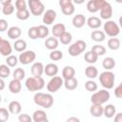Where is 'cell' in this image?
I'll return each mask as SVG.
<instances>
[{"instance_id": "1", "label": "cell", "mask_w": 122, "mask_h": 122, "mask_svg": "<svg viewBox=\"0 0 122 122\" xmlns=\"http://www.w3.org/2000/svg\"><path fill=\"white\" fill-rule=\"evenodd\" d=\"M33 101L37 106L44 109H50L53 105V97L50 93L36 92L33 96Z\"/></svg>"}, {"instance_id": "2", "label": "cell", "mask_w": 122, "mask_h": 122, "mask_svg": "<svg viewBox=\"0 0 122 122\" xmlns=\"http://www.w3.org/2000/svg\"><path fill=\"white\" fill-rule=\"evenodd\" d=\"M25 86L30 92H38L45 87V80L42 77H28L25 82Z\"/></svg>"}, {"instance_id": "3", "label": "cell", "mask_w": 122, "mask_h": 122, "mask_svg": "<svg viewBox=\"0 0 122 122\" xmlns=\"http://www.w3.org/2000/svg\"><path fill=\"white\" fill-rule=\"evenodd\" d=\"M114 80H115L114 74L111 71H105L101 72L99 75L100 84L102 85L103 88H105V90L112 89L114 86Z\"/></svg>"}, {"instance_id": "4", "label": "cell", "mask_w": 122, "mask_h": 122, "mask_svg": "<svg viewBox=\"0 0 122 122\" xmlns=\"http://www.w3.org/2000/svg\"><path fill=\"white\" fill-rule=\"evenodd\" d=\"M110 97H111V94L108 92V90L103 89V90H99L98 92H95L92 95L91 101L94 105H103L110 99Z\"/></svg>"}, {"instance_id": "5", "label": "cell", "mask_w": 122, "mask_h": 122, "mask_svg": "<svg viewBox=\"0 0 122 122\" xmlns=\"http://www.w3.org/2000/svg\"><path fill=\"white\" fill-rule=\"evenodd\" d=\"M28 5L30 13L34 16L42 15L45 12V6L40 0H29Z\"/></svg>"}, {"instance_id": "6", "label": "cell", "mask_w": 122, "mask_h": 122, "mask_svg": "<svg viewBox=\"0 0 122 122\" xmlns=\"http://www.w3.org/2000/svg\"><path fill=\"white\" fill-rule=\"evenodd\" d=\"M86 48H87V44H86L85 41H83V40H77L76 42L72 43L69 47L68 51H69V54L71 56H73L74 57V56L80 55L86 50Z\"/></svg>"}, {"instance_id": "7", "label": "cell", "mask_w": 122, "mask_h": 122, "mask_svg": "<svg viewBox=\"0 0 122 122\" xmlns=\"http://www.w3.org/2000/svg\"><path fill=\"white\" fill-rule=\"evenodd\" d=\"M120 32L119 26L112 20H108L104 24V33L110 37H116Z\"/></svg>"}, {"instance_id": "8", "label": "cell", "mask_w": 122, "mask_h": 122, "mask_svg": "<svg viewBox=\"0 0 122 122\" xmlns=\"http://www.w3.org/2000/svg\"><path fill=\"white\" fill-rule=\"evenodd\" d=\"M64 84V80L60 76H53L47 84V90L50 92H56Z\"/></svg>"}, {"instance_id": "9", "label": "cell", "mask_w": 122, "mask_h": 122, "mask_svg": "<svg viewBox=\"0 0 122 122\" xmlns=\"http://www.w3.org/2000/svg\"><path fill=\"white\" fill-rule=\"evenodd\" d=\"M36 58V53L33 51H25L20 53L18 57V61L23 65H29L32 63Z\"/></svg>"}, {"instance_id": "10", "label": "cell", "mask_w": 122, "mask_h": 122, "mask_svg": "<svg viewBox=\"0 0 122 122\" xmlns=\"http://www.w3.org/2000/svg\"><path fill=\"white\" fill-rule=\"evenodd\" d=\"M59 6L61 7V11L65 15H71L74 12V6L71 0H60Z\"/></svg>"}, {"instance_id": "11", "label": "cell", "mask_w": 122, "mask_h": 122, "mask_svg": "<svg viewBox=\"0 0 122 122\" xmlns=\"http://www.w3.org/2000/svg\"><path fill=\"white\" fill-rule=\"evenodd\" d=\"M105 2H106L105 0H90L87 3V10H88V11L94 13V12L100 10V9L103 7Z\"/></svg>"}, {"instance_id": "12", "label": "cell", "mask_w": 122, "mask_h": 122, "mask_svg": "<svg viewBox=\"0 0 122 122\" xmlns=\"http://www.w3.org/2000/svg\"><path fill=\"white\" fill-rule=\"evenodd\" d=\"M100 18L101 19H105V20H110L111 17L112 16V8L111 6V4L109 2H105V4L103 5V7L100 9Z\"/></svg>"}, {"instance_id": "13", "label": "cell", "mask_w": 122, "mask_h": 122, "mask_svg": "<svg viewBox=\"0 0 122 122\" xmlns=\"http://www.w3.org/2000/svg\"><path fill=\"white\" fill-rule=\"evenodd\" d=\"M12 52V47L10 45V43L6 40V39H2L0 41V53L3 56H10Z\"/></svg>"}, {"instance_id": "14", "label": "cell", "mask_w": 122, "mask_h": 122, "mask_svg": "<svg viewBox=\"0 0 122 122\" xmlns=\"http://www.w3.org/2000/svg\"><path fill=\"white\" fill-rule=\"evenodd\" d=\"M56 11L50 9V10H47L45 12H44V15H43V23L46 25H51L55 19H56Z\"/></svg>"}, {"instance_id": "15", "label": "cell", "mask_w": 122, "mask_h": 122, "mask_svg": "<svg viewBox=\"0 0 122 122\" xmlns=\"http://www.w3.org/2000/svg\"><path fill=\"white\" fill-rule=\"evenodd\" d=\"M30 71L33 77H42V74L44 73V66L41 62H34L31 65Z\"/></svg>"}, {"instance_id": "16", "label": "cell", "mask_w": 122, "mask_h": 122, "mask_svg": "<svg viewBox=\"0 0 122 122\" xmlns=\"http://www.w3.org/2000/svg\"><path fill=\"white\" fill-rule=\"evenodd\" d=\"M44 73L48 76L53 77L58 73V66L54 63H49L44 67Z\"/></svg>"}, {"instance_id": "17", "label": "cell", "mask_w": 122, "mask_h": 122, "mask_svg": "<svg viewBox=\"0 0 122 122\" xmlns=\"http://www.w3.org/2000/svg\"><path fill=\"white\" fill-rule=\"evenodd\" d=\"M86 24L88 25V27L90 29L92 30H97L101 27L102 25V21L100 18L96 17V16H91L86 20Z\"/></svg>"}, {"instance_id": "18", "label": "cell", "mask_w": 122, "mask_h": 122, "mask_svg": "<svg viewBox=\"0 0 122 122\" xmlns=\"http://www.w3.org/2000/svg\"><path fill=\"white\" fill-rule=\"evenodd\" d=\"M86 20L87 19H86L85 15H83L81 13H78V14H76V15L73 16V18L71 20V23H72V26L74 28L80 29V28H82L86 24Z\"/></svg>"}, {"instance_id": "19", "label": "cell", "mask_w": 122, "mask_h": 122, "mask_svg": "<svg viewBox=\"0 0 122 122\" xmlns=\"http://www.w3.org/2000/svg\"><path fill=\"white\" fill-rule=\"evenodd\" d=\"M65 31H66V27L62 23H57L52 26L51 32H52L53 37H55V38H59Z\"/></svg>"}, {"instance_id": "20", "label": "cell", "mask_w": 122, "mask_h": 122, "mask_svg": "<svg viewBox=\"0 0 122 122\" xmlns=\"http://www.w3.org/2000/svg\"><path fill=\"white\" fill-rule=\"evenodd\" d=\"M21 33H22L21 29L17 26H12L10 29H8V37L10 38V39L17 40L20 37Z\"/></svg>"}, {"instance_id": "21", "label": "cell", "mask_w": 122, "mask_h": 122, "mask_svg": "<svg viewBox=\"0 0 122 122\" xmlns=\"http://www.w3.org/2000/svg\"><path fill=\"white\" fill-rule=\"evenodd\" d=\"M62 77L64 80H68V79H71L73 77H75V70L73 67L71 66H66L64 67L63 71H62Z\"/></svg>"}, {"instance_id": "22", "label": "cell", "mask_w": 122, "mask_h": 122, "mask_svg": "<svg viewBox=\"0 0 122 122\" xmlns=\"http://www.w3.org/2000/svg\"><path fill=\"white\" fill-rule=\"evenodd\" d=\"M22 89V85H21V81L16 80V79H12L10 83H9V90L11 93H19L21 92Z\"/></svg>"}, {"instance_id": "23", "label": "cell", "mask_w": 122, "mask_h": 122, "mask_svg": "<svg viewBox=\"0 0 122 122\" xmlns=\"http://www.w3.org/2000/svg\"><path fill=\"white\" fill-rule=\"evenodd\" d=\"M21 110H22V106L20 104V102L16 101V100H13L11 101L9 106H8V111L10 112V113H12V114H18L21 112Z\"/></svg>"}, {"instance_id": "24", "label": "cell", "mask_w": 122, "mask_h": 122, "mask_svg": "<svg viewBox=\"0 0 122 122\" xmlns=\"http://www.w3.org/2000/svg\"><path fill=\"white\" fill-rule=\"evenodd\" d=\"M58 44H59V42H58L57 38H55V37H53V36L48 37V38L46 39V41H45V47H46L48 50H50V51H54V50H56L57 47H58Z\"/></svg>"}, {"instance_id": "25", "label": "cell", "mask_w": 122, "mask_h": 122, "mask_svg": "<svg viewBox=\"0 0 122 122\" xmlns=\"http://www.w3.org/2000/svg\"><path fill=\"white\" fill-rule=\"evenodd\" d=\"M116 113V109L112 104H108L107 106L103 107V115L107 118H112Z\"/></svg>"}, {"instance_id": "26", "label": "cell", "mask_w": 122, "mask_h": 122, "mask_svg": "<svg viewBox=\"0 0 122 122\" xmlns=\"http://www.w3.org/2000/svg\"><path fill=\"white\" fill-rule=\"evenodd\" d=\"M90 113L93 117H100L103 115V107L102 105H94L92 104L90 108Z\"/></svg>"}, {"instance_id": "27", "label": "cell", "mask_w": 122, "mask_h": 122, "mask_svg": "<svg viewBox=\"0 0 122 122\" xmlns=\"http://www.w3.org/2000/svg\"><path fill=\"white\" fill-rule=\"evenodd\" d=\"M85 74L88 78H90V80H92V79H94L95 77H97L98 71L94 66L90 65L85 69Z\"/></svg>"}, {"instance_id": "28", "label": "cell", "mask_w": 122, "mask_h": 122, "mask_svg": "<svg viewBox=\"0 0 122 122\" xmlns=\"http://www.w3.org/2000/svg\"><path fill=\"white\" fill-rule=\"evenodd\" d=\"M13 49L18 52H23L27 49V42L24 39H17L14 41Z\"/></svg>"}, {"instance_id": "29", "label": "cell", "mask_w": 122, "mask_h": 122, "mask_svg": "<svg viewBox=\"0 0 122 122\" xmlns=\"http://www.w3.org/2000/svg\"><path fill=\"white\" fill-rule=\"evenodd\" d=\"M63 86L69 90V91H73L78 87V81L75 77L71 78V79H68V80H64V84Z\"/></svg>"}, {"instance_id": "30", "label": "cell", "mask_w": 122, "mask_h": 122, "mask_svg": "<svg viewBox=\"0 0 122 122\" xmlns=\"http://www.w3.org/2000/svg\"><path fill=\"white\" fill-rule=\"evenodd\" d=\"M102 67L106 71H111L115 67V60L112 57H106L102 61Z\"/></svg>"}, {"instance_id": "31", "label": "cell", "mask_w": 122, "mask_h": 122, "mask_svg": "<svg viewBox=\"0 0 122 122\" xmlns=\"http://www.w3.org/2000/svg\"><path fill=\"white\" fill-rule=\"evenodd\" d=\"M91 37H92V39L93 41L100 43V42H103V41L105 40L106 34H105L104 31H102V30H93V31L92 32Z\"/></svg>"}, {"instance_id": "32", "label": "cell", "mask_w": 122, "mask_h": 122, "mask_svg": "<svg viewBox=\"0 0 122 122\" xmlns=\"http://www.w3.org/2000/svg\"><path fill=\"white\" fill-rule=\"evenodd\" d=\"M84 59H85V61H86L87 63H89V64H94V63L97 61L98 56H97L92 51H87V52L85 53Z\"/></svg>"}, {"instance_id": "33", "label": "cell", "mask_w": 122, "mask_h": 122, "mask_svg": "<svg viewBox=\"0 0 122 122\" xmlns=\"http://www.w3.org/2000/svg\"><path fill=\"white\" fill-rule=\"evenodd\" d=\"M108 48L112 51H117L120 48V40L115 37L110 38L108 40Z\"/></svg>"}, {"instance_id": "34", "label": "cell", "mask_w": 122, "mask_h": 122, "mask_svg": "<svg viewBox=\"0 0 122 122\" xmlns=\"http://www.w3.org/2000/svg\"><path fill=\"white\" fill-rule=\"evenodd\" d=\"M37 30H38V38H46L50 33L48 27L45 25L37 26Z\"/></svg>"}, {"instance_id": "35", "label": "cell", "mask_w": 122, "mask_h": 122, "mask_svg": "<svg viewBox=\"0 0 122 122\" xmlns=\"http://www.w3.org/2000/svg\"><path fill=\"white\" fill-rule=\"evenodd\" d=\"M71 39H72V35L71 32H68V31H65L60 37H59V41L61 42V44L63 45H69L71 42Z\"/></svg>"}, {"instance_id": "36", "label": "cell", "mask_w": 122, "mask_h": 122, "mask_svg": "<svg viewBox=\"0 0 122 122\" xmlns=\"http://www.w3.org/2000/svg\"><path fill=\"white\" fill-rule=\"evenodd\" d=\"M32 120L35 122V121H37V120H41V119H46V118H48V116H47V113L43 111V110H37V111H35L33 113H32Z\"/></svg>"}, {"instance_id": "37", "label": "cell", "mask_w": 122, "mask_h": 122, "mask_svg": "<svg viewBox=\"0 0 122 122\" xmlns=\"http://www.w3.org/2000/svg\"><path fill=\"white\" fill-rule=\"evenodd\" d=\"M15 15H16L17 19L24 21V20L29 19V17H30V10L28 9L22 10H16V14Z\"/></svg>"}, {"instance_id": "38", "label": "cell", "mask_w": 122, "mask_h": 122, "mask_svg": "<svg viewBox=\"0 0 122 122\" xmlns=\"http://www.w3.org/2000/svg\"><path fill=\"white\" fill-rule=\"evenodd\" d=\"M91 51H92L97 56H101V55H104L106 53V48L104 46H102V45H99V44L94 45L92 48Z\"/></svg>"}, {"instance_id": "39", "label": "cell", "mask_w": 122, "mask_h": 122, "mask_svg": "<svg viewBox=\"0 0 122 122\" xmlns=\"http://www.w3.org/2000/svg\"><path fill=\"white\" fill-rule=\"evenodd\" d=\"M63 58V52L59 50L51 51L50 53V59L52 61H59Z\"/></svg>"}, {"instance_id": "40", "label": "cell", "mask_w": 122, "mask_h": 122, "mask_svg": "<svg viewBox=\"0 0 122 122\" xmlns=\"http://www.w3.org/2000/svg\"><path fill=\"white\" fill-rule=\"evenodd\" d=\"M25 75H26V72L22 68H17L13 71V79L21 81L25 78Z\"/></svg>"}, {"instance_id": "41", "label": "cell", "mask_w": 122, "mask_h": 122, "mask_svg": "<svg viewBox=\"0 0 122 122\" xmlns=\"http://www.w3.org/2000/svg\"><path fill=\"white\" fill-rule=\"evenodd\" d=\"M17 63H18V58H17L15 55L10 54V56L6 57V65H7L8 67L13 68V67H15V66L17 65Z\"/></svg>"}, {"instance_id": "42", "label": "cell", "mask_w": 122, "mask_h": 122, "mask_svg": "<svg viewBox=\"0 0 122 122\" xmlns=\"http://www.w3.org/2000/svg\"><path fill=\"white\" fill-rule=\"evenodd\" d=\"M10 73V69L6 64L0 65V78H7Z\"/></svg>"}, {"instance_id": "43", "label": "cell", "mask_w": 122, "mask_h": 122, "mask_svg": "<svg viewBox=\"0 0 122 122\" xmlns=\"http://www.w3.org/2000/svg\"><path fill=\"white\" fill-rule=\"evenodd\" d=\"M97 84L93 80H88L85 82V89L88 92H95L97 91Z\"/></svg>"}, {"instance_id": "44", "label": "cell", "mask_w": 122, "mask_h": 122, "mask_svg": "<svg viewBox=\"0 0 122 122\" xmlns=\"http://www.w3.org/2000/svg\"><path fill=\"white\" fill-rule=\"evenodd\" d=\"M28 36L32 40H35V39L38 38V30H37V27L36 26L30 27L28 30Z\"/></svg>"}, {"instance_id": "45", "label": "cell", "mask_w": 122, "mask_h": 122, "mask_svg": "<svg viewBox=\"0 0 122 122\" xmlns=\"http://www.w3.org/2000/svg\"><path fill=\"white\" fill-rule=\"evenodd\" d=\"M10 118V112L5 108H0V122H6Z\"/></svg>"}, {"instance_id": "46", "label": "cell", "mask_w": 122, "mask_h": 122, "mask_svg": "<svg viewBox=\"0 0 122 122\" xmlns=\"http://www.w3.org/2000/svg\"><path fill=\"white\" fill-rule=\"evenodd\" d=\"M14 6L11 4V5H8V6H4V7H2V12L5 14V15H10V14H12L13 13V11H14Z\"/></svg>"}, {"instance_id": "47", "label": "cell", "mask_w": 122, "mask_h": 122, "mask_svg": "<svg viewBox=\"0 0 122 122\" xmlns=\"http://www.w3.org/2000/svg\"><path fill=\"white\" fill-rule=\"evenodd\" d=\"M15 9L16 10H22L27 9V3L25 0H16L15 1Z\"/></svg>"}, {"instance_id": "48", "label": "cell", "mask_w": 122, "mask_h": 122, "mask_svg": "<svg viewBox=\"0 0 122 122\" xmlns=\"http://www.w3.org/2000/svg\"><path fill=\"white\" fill-rule=\"evenodd\" d=\"M18 121L19 122H31L32 118L28 113H21L18 116Z\"/></svg>"}, {"instance_id": "49", "label": "cell", "mask_w": 122, "mask_h": 122, "mask_svg": "<svg viewBox=\"0 0 122 122\" xmlns=\"http://www.w3.org/2000/svg\"><path fill=\"white\" fill-rule=\"evenodd\" d=\"M114 96L118 99L122 97V83H120L115 89H114Z\"/></svg>"}, {"instance_id": "50", "label": "cell", "mask_w": 122, "mask_h": 122, "mask_svg": "<svg viewBox=\"0 0 122 122\" xmlns=\"http://www.w3.org/2000/svg\"><path fill=\"white\" fill-rule=\"evenodd\" d=\"M8 30V22L7 20L1 18L0 19V32H3Z\"/></svg>"}, {"instance_id": "51", "label": "cell", "mask_w": 122, "mask_h": 122, "mask_svg": "<svg viewBox=\"0 0 122 122\" xmlns=\"http://www.w3.org/2000/svg\"><path fill=\"white\" fill-rule=\"evenodd\" d=\"M114 122H122V113H121V112H117V113H115V116H114Z\"/></svg>"}, {"instance_id": "52", "label": "cell", "mask_w": 122, "mask_h": 122, "mask_svg": "<svg viewBox=\"0 0 122 122\" xmlns=\"http://www.w3.org/2000/svg\"><path fill=\"white\" fill-rule=\"evenodd\" d=\"M11 4H12V1H11V0H3V1H0L1 7L8 6V5H11Z\"/></svg>"}, {"instance_id": "53", "label": "cell", "mask_w": 122, "mask_h": 122, "mask_svg": "<svg viewBox=\"0 0 122 122\" xmlns=\"http://www.w3.org/2000/svg\"><path fill=\"white\" fill-rule=\"evenodd\" d=\"M66 122H80V120H79V118H77L75 116H71L66 120Z\"/></svg>"}, {"instance_id": "54", "label": "cell", "mask_w": 122, "mask_h": 122, "mask_svg": "<svg viewBox=\"0 0 122 122\" xmlns=\"http://www.w3.org/2000/svg\"><path fill=\"white\" fill-rule=\"evenodd\" d=\"M5 89V82L2 78H0V91H3Z\"/></svg>"}, {"instance_id": "55", "label": "cell", "mask_w": 122, "mask_h": 122, "mask_svg": "<svg viewBox=\"0 0 122 122\" xmlns=\"http://www.w3.org/2000/svg\"><path fill=\"white\" fill-rule=\"evenodd\" d=\"M35 122H49V120H48V118H46V119H41V120H37V121H35Z\"/></svg>"}, {"instance_id": "56", "label": "cell", "mask_w": 122, "mask_h": 122, "mask_svg": "<svg viewBox=\"0 0 122 122\" xmlns=\"http://www.w3.org/2000/svg\"><path fill=\"white\" fill-rule=\"evenodd\" d=\"M1 101H2V96H1V94H0V103H1Z\"/></svg>"}, {"instance_id": "57", "label": "cell", "mask_w": 122, "mask_h": 122, "mask_svg": "<svg viewBox=\"0 0 122 122\" xmlns=\"http://www.w3.org/2000/svg\"><path fill=\"white\" fill-rule=\"evenodd\" d=\"M2 39H3V38H2V37H1V36H0V41H1V40H2Z\"/></svg>"}, {"instance_id": "58", "label": "cell", "mask_w": 122, "mask_h": 122, "mask_svg": "<svg viewBox=\"0 0 122 122\" xmlns=\"http://www.w3.org/2000/svg\"><path fill=\"white\" fill-rule=\"evenodd\" d=\"M2 10V7H1V5H0V10Z\"/></svg>"}]
</instances>
